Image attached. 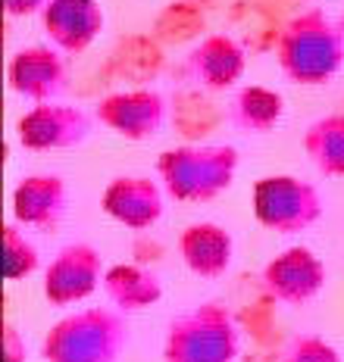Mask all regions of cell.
Masks as SVG:
<instances>
[{"mask_svg": "<svg viewBox=\"0 0 344 362\" xmlns=\"http://www.w3.org/2000/svg\"><path fill=\"white\" fill-rule=\"evenodd\" d=\"M178 256L197 278H222L235 259V240L219 222H191L178 235Z\"/></svg>", "mask_w": 344, "mask_h": 362, "instance_id": "cell-15", "label": "cell"}, {"mask_svg": "<svg viewBox=\"0 0 344 362\" xmlns=\"http://www.w3.org/2000/svg\"><path fill=\"white\" fill-rule=\"evenodd\" d=\"M328 281L326 262L316 256V250L304 244L285 247L263 266V291L275 303L285 306H306L323 293Z\"/></svg>", "mask_w": 344, "mask_h": 362, "instance_id": "cell-9", "label": "cell"}, {"mask_svg": "<svg viewBox=\"0 0 344 362\" xmlns=\"http://www.w3.org/2000/svg\"><path fill=\"white\" fill-rule=\"evenodd\" d=\"M279 362H341V353L335 344H328L319 334H301L294 337Z\"/></svg>", "mask_w": 344, "mask_h": 362, "instance_id": "cell-20", "label": "cell"}, {"mask_svg": "<svg viewBox=\"0 0 344 362\" xmlns=\"http://www.w3.org/2000/svg\"><path fill=\"white\" fill-rule=\"evenodd\" d=\"M41 269V253L35 240L25 235L19 222L4 225V278L6 281H22L32 278Z\"/></svg>", "mask_w": 344, "mask_h": 362, "instance_id": "cell-19", "label": "cell"}, {"mask_svg": "<svg viewBox=\"0 0 344 362\" xmlns=\"http://www.w3.org/2000/svg\"><path fill=\"white\" fill-rule=\"evenodd\" d=\"M285 119V97L266 85H244L231 100L229 122L244 134H269Z\"/></svg>", "mask_w": 344, "mask_h": 362, "instance_id": "cell-17", "label": "cell"}, {"mask_svg": "<svg viewBox=\"0 0 344 362\" xmlns=\"http://www.w3.org/2000/svg\"><path fill=\"white\" fill-rule=\"evenodd\" d=\"M6 85L32 103H50L66 90V63L54 44L19 47L6 63Z\"/></svg>", "mask_w": 344, "mask_h": 362, "instance_id": "cell-11", "label": "cell"}, {"mask_svg": "<svg viewBox=\"0 0 344 362\" xmlns=\"http://www.w3.org/2000/svg\"><path fill=\"white\" fill-rule=\"evenodd\" d=\"M301 144L319 175L344 178V112H328V116L310 122Z\"/></svg>", "mask_w": 344, "mask_h": 362, "instance_id": "cell-18", "label": "cell"}, {"mask_svg": "<svg viewBox=\"0 0 344 362\" xmlns=\"http://www.w3.org/2000/svg\"><path fill=\"white\" fill-rule=\"evenodd\" d=\"M41 25L59 54L79 57L101 37L107 16L101 0H47Z\"/></svg>", "mask_w": 344, "mask_h": 362, "instance_id": "cell-12", "label": "cell"}, {"mask_svg": "<svg viewBox=\"0 0 344 362\" xmlns=\"http://www.w3.org/2000/svg\"><path fill=\"white\" fill-rule=\"evenodd\" d=\"M169 116L166 97L154 88H125L113 90V94L101 97L94 107V119L101 128H107L110 134L132 144L151 141L163 132Z\"/></svg>", "mask_w": 344, "mask_h": 362, "instance_id": "cell-8", "label": "cell"}, {"mask_svg": "<svg viewBox=\"0 0 344 362\" xmlns=\"http://www.w3.org/2000/svg\"><path fill=\"white\" fill-rule=\"evenodd\" d=\"M238 165L231 144H178L156 156V178L176 203H210L235 185Z\"/></svg>", "mask_w": 344, "mask_h": 362, "instance_id": "cell-3", "label": "cell"}, {"mask_svg": "<svg viewBox=\"0 0 344 362\" xmlns=\"http://www.w3.org/2000/svg\"><path fill=\"white\" fill-rule=\"evenodd\" d=\"M241 356V328L219 300H204L166 325L163 362H235Z\"/></svg>", "mask_w": 344, "mask_h": 362, "instance_id": "cell-4", "label": "cell"}, {"mask_svg": "<svg viewBox=\"0 0 344 362\" xmlns=\"http://www.w3.org/2000/svg\"><path fill=\"white\" fill-rule=\"evenodd\" d=\"M10 206L13 222H19L22 228L54 231L69 209V187L54 172H32L16 181Z\"/></svg>", "mask_w": 344, "mask_h": 362, "instance_id": "cell-13", "label": "cell"}, {"mask_svg": "<svg viewBox=\"0 0 344 362\" xmlns=\"http://www.w3.org/2000/svg\"><path fill=\"white\" fill-rule=\"evenodd\" d=\"M275 63L291 85H328L344 69V19L319 6L291 16L275 37Z\"/></svg>", "mask_w": 344, "mask_h": 362, "instance_id": "cell-1", "label": "cell"}, {"mask_svg": "<svg viewBox=\"0 0 344 362\" xmlns=\"http://www.w3.org/2000/svg\"><path fill=\"white\" fill-rule=\"evenodd\" d=\"M185 69L204 90H229L244 78L248 69V54L244 47L226 32L204 35L191 47Z\"/></svg>", "mask_w": 344, "mask_h": 362, "instance_id": "cell-14", "label": "cell"}, {"mask_svg": "<svg viewBox=\"0 0 344 362\" xmlns=\"http://www.w3.org/2000/svg\"><path fill=\"white\" fill-rule=\"evenodd\" d=\"M47 0H4V10L6 16L13 19H25V16H35V13H44Z\"/></svg>", "mask_w": 344, "mask_h": 362, "instance_id": "cell-22", "label": "cell"}, {"mask_svg": "<svg viewBox=\"0 0 344 362\" xmlns=\"http://www.w3.org/2000/svg\"><path fill=\"white\" fill-rule=\"evenodd\" d=\"M132 341L125 313L107 306H85L57 319L44 331V362H116Z\"/></svg>", "mask_w": 344, "mask_h": 362, "instance_id": "cell-2", "label": "cell"}, {"mask_svg": "<svg viewBox=\"0 0 344 362\" xmlns=\"http://www.w3.org/2000/svg\"><path fill=\"white\" fill-rule=\"evenodd\" d=\"M103 256L94 244L76 240V244H66L54 253V259L44 269V281L41 293L47 300V306L54 309H69L85 303L88 297L103 288Z\"/></svg>", "mask_w": 344, "mask_h": 362, "instance_id": "cell-7", "label": "cell"}, {"mask_svg": "<svg viewBox=\"0 0 344 362\" xmlns=\"http://www.w3.org/2000/svg\"><path fill=\"white\" fill-rule=\"evenodd\" d=\"M251 209L257 225L282 238L301 235L323 218V194L297 175H263L251 187Z\"/></svg>", "mask_w": 344, "mask_h": 362, "instance_id": "cell-5", "label": "cell"}, {"mask_svg": "<svg viewBox=\"0 0 344 362\" xmlns=\"http://www.w3.org/2000/svg\"><path fill=\"white\" fill-rule=\"evenodd\" d=\"M166 187L151 175H116L101 194V209L129 231H151L166 213Z\"/></svg>", "mask_w": 344, "mask_h": 362, "instance_id": "cell-10", "label": "cell"}, {"mask_svg": "<svg viewBox=\"0 0 344 362\" xmlns=\"http://www.w3.org/2000/svg\"><path fill=\"white\" fill-rule=\"evenodd\" d=\"M103 293L119 313H144L163 300V281L138 262H116L103 275Z\"/></svg>", "mask_w": 344, "mask_h": 362, "instance_id": "cell-16", "label": "cell"}, {"mask_svg": "<svg viewBox=\"0 0 344 362\" xmlns=\"http://www.w3.org/2000/svg\"><path fill=\"white\" fill-rule=\"evenodd\" d=\"M4 362H28V344H25V334L13 325L10 319H4Z\"/></svg>", "mask_w": 344, "mask_h": 362, "instance_id": "cell-21", "label": "cell"}, {"mask_svg": "<svg viewBox=\"0 0 344 362\" xmlns=\"http://www.w3.org/2000/svg\"><path fill=\"white\" fill-rule=\"evenodd\" d=\"M94 112L69 103H35L16 119V141L28 153H54V150L81 147L94 132Z\"/></svg>", "mask_w": 344, "mask_h": 362, "instance_id": "cell-6", "label": "cell"}]
</instances>
